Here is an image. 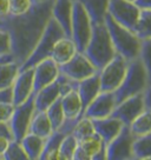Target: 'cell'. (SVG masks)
Segmentation results:
<instances>
[{"instance_id": "6da1fadb", "label": "cell", "mask_w": 151, "mask_h": 160, "mask_svg": "<svg viewBox=\"0 0 151 160\" xmlns=\"http://www.w3.org/2000/svg\"><path fill=\"white\" fill-rule=\"evenodd\" d=\"M53 2L55 0H32V5L25 13L0 17V30L7 32L10 35L11 53L15 62L19 64V67L40 39L52 17Z\"/></svg>"}, {"instance_id": "7a4b0ae2", "label": "cell", "mask_w": 151, "mask_h": 160, "mask_svg": "<svg viewBox=\"0 0 151 160\" xmlns=\"http://www.w3.org/2000/svg\"><path fill=\"white\" fill-rule=\"evenodd\" d=\"M83 53L98 71L102 70L115 57L116 51L104 22L92 24L90 40Z\"/></svg>"}, {"instance_id": "3957f363", "label": "cell", "mask_w": 151, "mask_h": 160, "mask_svg": "<svg viewBox=\"0 0 151 160\" xmlns=\"http://www.w3.org/2000/svg\"><path fill=\"white\" fill-rule=\"evenodd\" d=\"M104 24L109 31L116 53L124 57L128 61L138 58L142 40L132 31L128 30L116 22L109 13L105 14Z\"/></svg>"}, {"instance_id": "277c9868", "label": "cell", "mask_w": 151, "mask_h": 160, "mask_svg": "<svg viewBox=\"0 0 151 160\" xmlns=\"http://www.w3.org/2000/svg\"><path fill=\"white\" fill-rule=\"evenodd\" d=\"M148 84H149L148 74H146V71L142 64L141 59L136 58V59L128 61L124 79L121 85L118 86V88L115 90L116 105L131 95L144 92Z\"/></svg>"}, {"instance_id": "5b68a950", "label": "cell", "mask_w": 151, "mask_h": 160, "mask_svg": "<svg viewBox=\"0 0 151 160\" xmlns=\"http://www.w3.org/2000/svg\"><path fill=\"white\" fill-rule=\"evenodd\" d=\"M63 37H66L63 28L51 17V19L49 20L45 30L41 34L40 39L38 40L37 45L34 46V48L31 52V54L27 57V59L20 65L19 70H25V68L33 67L35 64H38L41 60L50 58L51 51L53 48L55 44Z\"/></svg>"}, {"instance_id": "8992f818", "label": "cell", "mask_w": 151, "mask_h": 160, "mask_svg": "<svg viewBox=\"0 0 151 160\" xmlns=\"http://www.w3.org/2000/svg\"><path fill=\"white\" fill-rule=\"evenodd\" d=\"M92 32V22L86 13L84 6L79 1L72 2V20H71V39L73 40L77 51L84 52L90 40Z\"/></svg>"}, {"instance_id": "52a82bcc", "label": "cell", "mask_w": 151, "mask_h": 160, "mask_svg": "<svg viewBox=\"0 0 151 160\" xmlns=\"http://www.w3.org/2000/svg\"><path fill=\"white\" fill-rule=\"evenodd\" d=\"M128 67V60L116 53L115 57L99 70V81H101V92L115 91L122 84Z\"/></svg>"}, {"instance_id": "ba28073f", "label": "cell", "mask_w": 151, "mask_h": 160, "mask_svg": "<svg viewBox=\"0 0 151 160\" xmlns=\"http://www.w3.org/2000/svg\"><path fill=\"white\" fill-rule=\"evenodd\" d=\"M33 112H34V94L32 93L23 104L14 106V111L8 120L13 140L20 141L24 138V135L29 132V126Z\"/></svg>"}, {"instance_id": "9c48e42d", "label": "cell", "mask_w": 151, "mask_h": 160, "mask_svg": "<svg viewBox=\"0 0 151 160\" xmlns=\"http://www.w3.org/2000/svg\"><path fill=\"white\" fill-rule=\"evenodd\" d=\"M141 10L126 0H109L107 13L121 26L133 32Z\"/></svg>"}, {"instance_id": "30bf717a", "label": "cell", "mask_w": 151, "mask_h": 160, "mask_svg": "<svg viewBox=\"0 0 151 160\" xmlns=\"http://www.w3.org/2000/svg\"><path fill=\"white\" fill-rule=\"evenodd\" d=\"M135 137L130 132L129 126L124 125L121 132L106 144V159L107 160H128L133 159L132 144Z\"/></svg>"}, {"instance_id": "8fae6325", "label": "cell", "mask_w": 151, "mask_h": 160, "mask_svg": "<svg viewBox=\"0 0 151 160\" xmlns=\"http://www.w3.org/2000/svg\"><path fill=\"white\" fill-rule=\"evenodd\" d=\"M59 73L67 77L73 81H81L90 75L95 74L97 71L96 67L90 62V60L81 52H76V54L67 62L59 65Z\"/></svg>"}, {"instance_id": "7c38bea8", "label": "cell", "mask_w": 151, "mask_h": 160, "mask_svg": "<svg viewBox=\"0 0 151 160\" xmlns=\"http://www.w3.org/2000/svg\"><path fill=\"white\" fill-rule=\"evenodd\" d=\"M144 110H145V105H144V97L142 92V93L131 95L125 100L121 101L119 104H117L110 117L117 118L124 125L129 126Z\"/></svg>"}, {"instance_id": "4fadbf2b", "label": "cell", "mask_w": 151, "mask_h": 160, "mask_svg": "<svg viewBox=\"0 0 151 160\" xmlns=\"http://www.w3.org/2000/svg\"><path fill=\"white\" fill-rule=\"evenodd\" d=\"M116 107L115 91L99 92L95 99L90 102L84 112V117L90 119H99L110 117Z\"/></svg>"}, {"instance_id": "5bb4252c", "label": "cell", "mask_w": 151, "mask_h": 160, "mask_svg": "<svg viewBox=\"0 0 151 160\" xmlns=\"http://www.w3.org/2000/svg\"><path fill=\"white\" fill-rule=\"evenodd\" d=\"M59 75V67L51 58L39 61L33 66V94L53 82Z\"/></svg>"}, {"instance_id": "9a60e30c", "label": "cell", "mask_w": 151, "mask_h": 160, "mask_svg": "<svg viewBox=\"0 0 151 160\" xmlns=\"http://www.w3.org/2000/svg\"><path fill=\"white\" fill-rule=\"evenodd\" d=\"M33 93V67L19 70L12 84V104H23Z\"/></svg>"}, {"instance_id": "2e32d148", "label": "cell", "mask_w": 151, "mask_h": 160, "mask_svg": "<svg viewBox=\"0 0 151 160\" xmlns=\"http://www.w3.org/2000/svg\"><path fill=\"white\" fill-rule=\"evenodd\" d=\"M77 92L81 101V113L84 115L86 107L96 98L101 92V81H99V71L95 74L77 82Z\"/></svg>"}, {"instance_id": "e0dca14e", "label": "cell", "mask_w": 151, "mask_h": 160, "mask_svg": "<svg viewBox=\"0 0 151 160\" xmlns=\"http://www.w3.org/2000/svg\"><path fill=\"white\" fill-rule=\"evenodd\" d=\"M93 128L97 134L101 137L105 144H109L119 132L124 124L119 119L113 117H106L99 119H91Z\"/></svg>"}, {"instance_id": "ac0fdd59", "label": "cell", "mask_w": 151, "mask_h": 160, "mask_svg": "<svg viewBox=\"0 0 151 160\" xmlns=\"http://www.w3.org/2000/svg\"><path fill=\"white\" fill-rule=\"evenodd\" d=\"M72 2L73 0H55L52 6V18L59 24L67 38H71Z\"/></svg>"}, {"instance_id": "d6986e66", "label": "cell", "mask_w": 151, "mask_h": 160, "mask_svg": "<svg viewBox=\"0 0 151 160\" xmlns=\"http://www.w3.org/2000/svg\"><path fill=\"white\" fill-rule=\"evenodd\" d=\"M59 97H60V80L58 75L53 82H51L34 93V110L46 111L47 107Z\"/></svg>"}, {"instance_id": "ffe728a7", "label": "cell", "mask_w": 151, "mask_h": 160, "mask_svg": "<svg viewBox=\"0 0 151 160\" xmlns=\"http://www.w3.org/2000/svg\"><path fill=\"white\" fill-rule=\"evenodd\" d=\"M76 52H77V47L73 40L67 37H63L55 44L51 51L50 58L59 66L67 62L76 54Z\"/></svg>"}, {"instance_id": "44dd1931", "label": "cell", "mask_w": 151, "mask_h": 160, "mask_svg": "<svg viewBox=\"0 0 151 160\" xmlns=\"http://www.w3.org/2000/svg\"><path fill=\"white\" fill-rule=\"evenodd\" d=\"M61 107L64 111V115L66 119H72V118H83L84 115L81 113V101L78 95L77 88L71 90L66 94L60 97Z\"/></svg>"}, {"instance_id": "7402d4cb", "label": "cell", "mask_w": 151, "mask_h": 160, "mask_svg": "<svg viewBox=\"0 0 151 160\" xmlns=\"http://www.w3.org/2000/svg\"><path fill=\"white\" fill-rule=\"evenodd\" d=\"M52 132H53V130H52V126H51V122L47 118L45 111L34 110L27 133H32V134H35L46 139L49 135H51Z\"/></svg>"}, {"instance_id": "603a6c76", "label": "cell", "mask_w": 151, "mask_h": 160, "mask_svg": "<svg viewBox=\"0 0 151 160\" xmlns=\"http://www.w3.org/2000/svg\"><path fill=\"white\" fill-rule=\"evenodd\" d=\"M77 1H79L84 6L92 24L104 22L105 14L107 13L109 0H77Z\"/></svg>"}, {"instance_id": "cb8c5ba5", "label": "cell", "mask_w": 151, "mask_h": 160, "mask_svg": "<svg viewBox=\"0 0 151 160\" xmlns=\"http://www.w3.org/2000/svg\"><path fill=\"white\" fill-rule=\"evenodd\" d=\"M19 142L25 151L27 158L30 160H37L40 157V153L45 144V139L32 133H26Z\"/></svg>"}, {"instance_id": "d4e9b609", "label": "cell", "mask_w": 151, "mask_h": 160, "mask_svg": "<svg viewBox=\"0 0 151 160\" xmlns=\"http://www.w3.org/2000/svg\"><path fill=\"white\" fill-rule=\"evenodd\" d=\"M65 134L59 130L53 131L51 135H49L45 139V144L43 147L39 159L40 160H51L58 159V150L60 146L61 140L64 139Z\"/></svg>"}, {"instance_id": "484cf974", "label": "cell", "mask_w": 151, "mask_h": 160, "mask_svg": "<svg viewBox=\"0 0 151 160\" xmlns=\"http://www.w3.org/2000/svg\"><path fill=\"white\" fill-rule=\"evenodd\" d=\"M129 128L135 138L151 133V111L145 108L129 125Z\"/></svg>"}, {"instance_id": "4316f807", "label": "cell", "mask_w": 151, "mask_h": 160, "mask_svg": "<svg viewBox=\"0 0 151 160\" xmlns=\"http://www.w3.org/2000/svg\"><path fill=\"white\" fill-rule=\"evenodd\" d=\"M132 154L133 159H151V133L135 138Z\"/></svg>"}, {"instance_id": "83f0119b", "label": "cell", "mask_w": 151, "mask_h": 160, "mask_svg": "<svg viewBox=\"0 0 151 160\" xmlns=\"http://www.w3.org/2000/svg\"><path fill=\"white\" fill-rule=\"evenodd\" d=\"M133 33L141 40L151 38V10H141Z\"/></svg>"}, {"instance_id": "f1b7e54d", "label": "cell", "mask_w": 151, "mask_h": 160, "mask_svg": "<svg viewBox=\"0 0 151 160\" xmlns=\"http://www.w3.org/2000/svg\"><path fill=\"white\" fill-rule=\"evenodd\" d=\"M19 72V64L15 61L0 64V90L12 87L15 77Z\"/></svg>"}, {"instance_id": "f546056e", "label": "cell", "mask_w": 151, "mask_h": 160, "mask_svg": "<svg viewBox=\"0 0 151 160\" xmlns=\"http://www.w3.org/2000/svg\"><path fill=\"white\" fill-rule=\"evenodd\" d=\"M45 112H46V114H47L49 120H50L52 130L57 131L61 126L63 121L65 119L64 111H63V107H61L60 97L57 100H55V101L47 107V110H46Z\"/></svg>"}, {"instance_id": "4dcf8cb0", "label": "cell", "mask_w": 151, "mask_h": 160, "mask_svg": "<svg viewBox=\"0 0 151 160\" xmlns=\"http://www.w3.org/2000/svg\"><path fill=\"white\" fill-rule=\"evenodd\" d=\"M78 146V141L75 138V135L66 134L64 139L61 140L59 150H58V159L61 160H72L76 147Z\"/></svg>"}, {"instance_id": "1f68e13d", "label": "cell", "mask_w": 151, "mask_h": 160, "mask_svg": "<svg viewBox=\"0 0 151 160\" xmlns=\"http://www.w3.org/2000/svg\"><path fill=\"white\" fill-rule=\"evenodd\" d=\"M93 133H95V128H93L92 120L90 118H86V117H83L81 119L78 120V122L76 124L75 128L72 131V134L75 135V138L78 142L89 138Z\"/></svg>"}, {"instance_id": "d6a6232c", "label": "cell", "mask_w": 151, "mask_h": 160, "mask_svg": "<svg viewBox=\"0 0 151 160\" xmlns=\"http://www.w3.org/2000/svg\"><path fill=\"white\" fill-rule=\"evenodd\" d=\"M78 144H79V146H81V148L85 151L87 154L90 155L91 159H92V157L96 154L103 146L105 145V142L103 141V139L97 134L96 132L92 135H90L89 138L79 141Z\"/></svg>"}, {"instance_id": "836d02e7", "label": "cell", "mask_w": 151, "mask_h": 160, "mask_svg": "<svg viewBox=\"0 0 151 160\" xmlns=\"http://www.w3.org/2000/svg\"><path fill=\"white\" fill-rule=\"evenodd\" d=\"M4 160H27V155H26L25 151L20 145L19 141L15 140H11L8 142V146L3 153L1 157Z\"/></svg>"}, {"instance_id": "e575fe53", "label": "cell", "mask_w": 151, "mask_h": 160, "mask_svg": "<svg viewBox=\"0 0 151 160\" xmlns=\"http://www.w3.org/2000/svg\"><path fill=\"white\" fill-rule=\"evenodd\" d=\"M138 58L141 59L148 74L149 82H151V38L141 41V50Z\"/></svg>"}, {"instance_id": "d590c367", "label": "cell", "mask_w": 151, "mask_h": 160, "mask_svg": "<svg viewBox=\"0 0 151 160\" xmlns=\"http://www.w3.org/2000/svg\"><path fill=\"white\" fill-rule=\"evenodd\" d=\"M32 0H8V14L19 15L29 11Z\"/></svg>"}, {"instance_id": "8d00e7d4", "label": "cell", "mask_w": 151, "mask_h": 160, "mask_svg": "<svg viewBox=\"0 0 151 160\" xmlns=\"http://www.w3.org/2000/svg\"><path fill=\"white\" fill-rule=\"evenodd\" d=\"M14 111V105L7 101H0V121L8 122L11 115Z\"/></svg>"}, {"instance_id": "74e56055", "label": "cell", "mask_w": 151, "mask_h": 160, "mask_svg": "<svg viewBox=\"0 0 151 160\" xmlns=\"http://www.w3.org/2000/svg\"><path fill=\"white\" fill-rule=\"evenodd\" d=\"M11 52V40L7 32L0 30V54Z\"/></svg>"}, {"instance_id": "f35d334b", "label": "cell", "mask_w": 151, "mask_h": 160, "mask_svg": "<svg viewBox=\"0 0 151 160\" xmlns=\"http://www.w3.org/2000/svg\"><path fill=\"white\" fill-rule=\"evenodd\" d=\"M72 160H91V158L90 155L81 148V146H79V144H78V146L76 147L75 153H73Z\"/></svg>"}, {"instance_id": "ab89813d", "label": "cell", "mask_w": 151, "mask_h": 160, "mask_svg": "<svg viewBox=\"0 0 151 160\" xmlns=\"http://www.w3.org/2000/svg\"><path fill=\"white\" fill-rule=\"evenodd\" d=\"M0 137H4L8 140H13V135H12L8 122H1L0 121Z\"/></svg>"}, {"instance_id": "60d3db41", "label": "cell", "mask_w": 151, "mask_h": 160, "mask_svg": "<svg viewBox=\"0 0 151 160\" xmlns=\"http://www.w3.org/2000/svg\"><path fill=\"white\" fill-rule=\"evenodd\" d=\"M143 97H144V105H145V108L151 111V82L148 84L146 88L144 90Z\"/></svg>"}, {"instance_id": "b9f144b4", "label": "cell", "mask_w": 151, "mask_h": 160, "mask_svg": "<svg viewBox=\"0 0 151 160\" xmlns=\"http://www.w3.org/2000/svg\"><path fill=\"white\" fill-rule=\"evenodd\" d=\"M0 101L12 102V87L0 90Z\"/></svg>"}, {"instance_id": "7bdbcfd3", "label": "cell", "mask_w": 151, "mask_h": 160, "mask_svg": "<svg viewBox=\"0 0 151 160\" xmlns=\"http://www.w3.org/2000/svg\"><path fill=\"white\" fill-rule=\"evenodd\" d=\"M133 4L139 10H151V0H135Z\"/></svg>"}, {"instance_id": "ee69618b", "label": "cell", "mask_w": 151, "mask_h": 160, "mask_svg": "<svg viewBox=\"0 0 151 160\" xmlns=\"http://www.w3.org/2000/svg\"><path fill=\"white\" fill-rule=\"evenodd\" d=\"M12 61H14V59H13V55L11 52L0 54V64H7V62H12Z\"/></svg>"}, {"instance_id": "f6af8a7d", "label": "cell", "mask_w": 151, "mask_h": 160, "mask_svg": "<svg viewBox=\"0 0 151 160\" xmlns=\"http://www.w3.org/2000/svg\"><path fill=\"white\" fill-rule=\"evenodd\" d=\"M8 14V0H0V17Z\"/></svg>"}, {"instance_id": "bcb514c9", "label": "cell", "mask_w": 151, "mask_h": 160, "mask_svg": "<svg viewBox=\"0 0 151 160\" xmlns=\"http://www.w3.org/2000/svg\"><path fill=\"white\" fill-rule=\"evenodd\" d=\"M11 140L6 139L4 137H0V157H3V153L5 152V150L7 148V146H8V142H10ZM3 159V158H1Z\"/></svg>"}, {"instance_id": "7dc6e473", "label": "cell", "mask_w": 151, "mask_h": 160, "mask_svg": "<svg viewBox=\"0 0 151 160\" xmlns=\"http://www.w3.org/2000/svg\"><path fill=\"white\" fill-rule=\"evenodd\" d=\"M126 1H130V2H133V1H135V0H126Z\"/></svg>"}, {"instance_id": "c3c4849f", "label": "cell", "mask_w": 151, "mask_h": 160, "mask_svg": "<svg viewBox=\"0 0 151 160\" xmlns=\"http://www.w3.org/2000/svg\"><path fill=\"white\" fill-rule=\"evenodd\" d=\"M35 1H46V0H35Z\"/></svg>"}, {"instance_id": "681fc988", "label": "cell", "mask_w": 151, "mask_h": 160, "mask_svg": "<svg viewBox=\"0 0 151 160\" xmlns=\"http://www.w3.org/2000/svg\"><path fill=\"white\" fill-rule=\"evenodd\" d=\"M0 159H1V157H0Z\"/></svg>"}]
</instances>
